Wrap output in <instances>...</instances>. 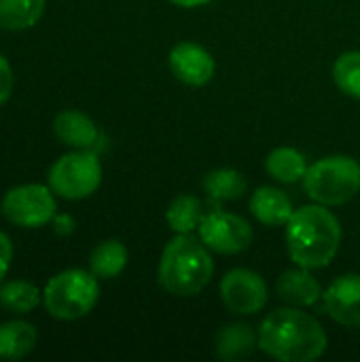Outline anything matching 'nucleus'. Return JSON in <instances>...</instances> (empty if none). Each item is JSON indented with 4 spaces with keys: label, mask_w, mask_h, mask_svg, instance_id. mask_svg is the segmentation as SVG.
<instances>
[{
    "label": "nucleus",
    "mask_w": 360,
    "mask_h": 362,
    "mask_svg": "<svg viewBox=\"0 0 360 362\" xmlns=\"http://www.w3.org/2000/svg\"><path fill=\"white\" fill-rule=\"evenodd\" d=\"M259 350L282 362H312L327 350V333L320 322L299 308H282L263 318Z\"/></svg>",
    "instance_id": "obj_1"
},
{
    "label": "nucleus",
    "mask_w": 360,
    "mask_h": 362,
    "mask_svg": "<svg viewBox=\"0 0 360 362\" xmlns=\"http://www.w3.org/2000/svg\"><path fill=\"white\" fill-rule=\"evenodd\" d=\"M286 227V248L297 267H327L339 252L342 225L323 204L303 206L293 212Z\"/></svg>",
    "instance_id": "obj_2"
},
{
    "label": "nucleus",
    "mask_w": 360,
    "mask_h": 362,
    "mask_svg": "<svg viewBox=\"0 0 360 362\" xmlns=\"http://www.w3.org/2000/svg\"><path fill=\"white\" fill-rule=\"evenodd\" d=\"M214 274V261L208 246L191 233H178L161 252L157 278L163 291L174 297H193L202 293Z\"/></svg>",
    "instance_id": "obj_3"
},
{
    "label": "nucleus",
    "mask_w": 360,
    "mask_h": 362,
    "mask_svg": "<svg viewBox=\"0 0 360 362\" xmlns=\"http://www.w3.org/2000/svg\"><path fill=\"white\" fill-rule=\"evenodd\" d=\"M100 299V280L87 269H64L42 288V305L55 320L85 318Z\"/></svg>",
    "instance_id": "obj_4"
},
{
    "label": "nucleus",
    "mask_w": 360,
    "mask_h": 362,
    "mask_svg": "<svg viewBox=\"0 0 360 362\" xmlns=\"http://www.w3.org/2000/svg\"><path fill=\"white\" fill-rule=\"evenodd\" d=\"M306 193L323 206H342L360 191V165L348 155H333L312 163L303 176Z\"/></svg>",
    "instance_id": "obj_5"
},
{
    "label": "nucleus",
    "mask_w": 360,
    "mask_h": 362,
    "mask_svg": "<svg viewBox=\"0 0 360 362\" xmlns=\"http://www.w3.org/2000/svg\"><path fill=\"white\" fill-rule=\"evenodd\" d=\"M47 185L68 202L91 197L102 185V163L93 151H70L49 168Z\"/></svg>",
    "instance_id": "obj_6"
},
{
    "label": "nucleus",
    "mask_w": 360,
    "mask_h": 362,
    "mask_svg": "<svg viewBox=\"0 0 360 362\" xmlns=\"http://www.w3.org/2000/svg\"><path fill=\"white\" fill-rule=\"evenodd\" d=\"M57 195L49 185L25 182L8 189L0 202L2 216L21 229H40L57 214Z\"/></svg>",
    "instance_id": "obj_7"
},
{
    "label": "nucleus",
    "mask_w": 360,
    "mask_h": 362,
    "mask_svg": "<svg viewBox=\"0 0 360 362\" xmlns=\"http://www.w3.org/2000/svg\"><path fill=\"white\" fill-rule=\"evenodd\" d=\"M197 233L208 250H214L219 255H238L248 250L255 235L246 218L223 210L208 212L202 218Z\"/></svg>",
    "instance_id": "obj_8"
},
{
    "label": "nucleus",
    "mask_w": 360,
    "mask_h": 362,
    "mask_svg": "<svg viewBox=\"0 0 360 362\" xmlns=\"http://www.w3.org/2000/svg\"><path fill=\"white\" fill-rule=\"evenodd\" d=\"M267 284L265 280L250 269H231L221 280V301L223 305L238 316H250L265 308L267 303Z\"/></svg>",
    "instance_id": "obj_9"
},
{
    "label": "nucleus",
    "mask_w": 360,
    "mask_h": 362,
    "mask_svg": "<svg viewBox=\"0 0 360 362\" xmlns=\"http://www.w3.org/2000/svg\"><path fill=\"white\" fill-rule=\"evenodd\" d=\"M325 312L337 325L360 329V274L335 278L323 293Z\"/></svg>",
    "instance_id": "obj_10"
},
{
    "label": "nucleus",
    "mask_w": 360,
    "mask_h": 362,
    "mask_svg": "<svg viewBox=\"0 0 360 362\" xmlns=\"http://www.w3.org/2000/svg\"><path fill=\"white\" fill-rule=\"evenodd\" d=\"M168 64H170L172 74L189 87L206 85L214 76V70H216V64L210 51H206L202 45H195V42H178L170 51Z\"/></svg>",
    "instance_id": "obj_11"
},
{
    "label": "nucleus",
    "mask_w": 360,
    "mask_h": 362,
    "mask_svg": "<svg viewBox=\"0 0 360 362\" xmlns=\"http://www.w3.org/2000/svg\"><path fill=\"white\" fill-rule=\"evenodd\" d=\"M55 138L74 151H93L100 140V132L91 117L81 110H62L53 119Z\"/></svg>",
    "instance_id": "obj_12"
},
{
    "label": "nucleus",
    "mask_w": 360,
    "mask_h": 362,
    "mask_svg": "<svg viewBox=\"0 0 360 362\" xmlns=\"http://www.w3.org/2000/svg\"><path fill=\"white\" fill-rule=\"evenodd\" d=\"M278 297L293 308H310L323 299L320 282L306 267L286 269L276 284Z\"/></svg>",
    "instance_id": "obj_13"
},
{
    "label": "nucleus",
    "mask_w": 360,
    "mask_h": 362,
    "mask_svg": "<svg viewBox=\"0 0 360 362\" xmlns=\"http://www.w3.org/2000/svg\"><path fill=\"white\" fill-rule=\"evenodd\" d=\"M250 212L252 216L267 225V227H282L293 216V202L291 197L276 187H261L250 197Z\"/></svg>",
    "instance_id": "obj_14"
},
{
    "label": "nucleus",
    "mask_w": 360,
    "mask_h": 362,
    "mask_svg": "<svg viewBox=\"0 0 360 362\" xmlns=\"http://www.w3.org/2000/svg\"><path fill=\"white\" fill-rule=\"evenodd\" d=\"M257 346H259V333H255V329L244 322H233L223 327L214 341L216 356L227 362L248 358Z\"/></svg>",
    "instance_id": "obj_15"
},
{
    "label": "nucleus",
    "mask_w": 360,
    "mask_h": 362,
    "mask_svg": "<svg viewBox=\"0 0 360 362\" xmlns=\"http://www.w3.org/2000/svg\"><path fill=\"white\" fill-rule=\"evenodd\" d=\"M38 344V331L34 325L15 318L0 325V361H21L34 352Z\"/></svg>",
    "instance_id": "obj_16"
},
{
    "label": "nucleus",
    "mask_w": 360,
    "mask_h": 362,
    "mask_svg": "<svg viewBox=\"0 0 360 362\" xmlns=\"http://www.w3.org/2000/svg\"><path fill=\"white\" fill-rule=\"evenodd\" d=\"M47 8V0H0V28L23 32L34 28Z\"/></svg>",
    "instance_id": "obj_17"
},
{
    "label": "nucleus",
    "mask_w": 360,
    "mask_h": 362,
    "mask_svg": "<svg viewBox=\"0 0 360 362\" xmlns=\"http://www.w3.org/2000/svg\"><path fill=\"white\" fill-rule=\"evenodd\" d=\"M127 248L119 240H104L100 242L89 257V272L98 280H112L127 267Z\"/></svg>",
    "instance_id": "obj_18"
},
{
    "label": "nucleus",
    "mask_w": 360,
    "mask_h": 362,
    "mask_svg": "<svg viewBox=\"0 0 360 362\" xmlns=\"http://www.w3.org/2000/svg\"><path fill=\"white\" fill-rule=\"evenodd\" d=\"M38 305H42V291L28 280H6L0 284V308L15 314L25 316L32 314Z\"/></svg>",
    "instance_id": "obj_19"
},
{
    "label": "nucleus",
    "mask_w": 360,
    "mask_h": 362,
    "mask_svg": "<svg viewBox=\"0 0 360 362\" xmlns=\"http://www.w3.org/2000/svg\"><path fill=\"white\" fill-rule=\"evenodd\" d=\"M308 161L306 157L297 151V148H291V146H280V148H274L267 159H265V170L267 174L278 180V182H297V180H303L306 172H308Z\"/></svg>",
    "instance_id": "obj_20"
},
{
    "label": "nucleus",
    "mask_w": 360,
    "mask_h": 362,
    "mask_svg": "<svg viewBox=\"0 0 360 362\" xmlns=\"http://www.w3.org/2000/svg\"><path fill=\"white\" fill-rule=\"evenodd\" d=\"M206 216L204 204L193 195H178L166 210L168 227L176 233H193L199 229L202 218Z\"/></svg>",
    "instance_id": "obj_21"
},
{
    "label": "nucleus",
    "mask_w": 360,
    "mask_h": 362,
    "mask_svg": "<svg viewBox=\"0 0 360 362\" xmlns=\"http://www.w3.org/2000/svg\"><path fill=\"white\" fill-rule=\"evenodd\" d=\"M202 187H204V191L214 202H233V199H240L246 193V189H248L246 178L240 172L229 170V168H221V170H214V172L206 174Z\"/></svg>",
    "instance_id": "obj_22"
},
{
    "label": "nucleus",
    "mask_w": 360,
    "mask_h": 362,
    "mask_svg": "<svg viewBox=\"0 0 360 362\" xmlns=\"http://www.w3.org/2000/svg\"><path fill=\"white\" fill-rule=\"evenodd\" d=\"M333 81L346 95L360 100V51H348L337 57Z\"/></svg>",
    "instance_id": "obj_23"
},
{
    "label": "nucleus",
    "mask_w": 360,
    "mask_h": 362,
    "mask_svg": "<svg viewBox=\"0 0 360 362\" xmlns=\"http://www.w3.org/2000/svg\"><path fill=\"white\" fill-rule=\"evenodd\" d=\"M13 87H15L13 66H11V62L0 53V106H4V104L11 100Z\"/></svg>",
    "instance_id": "obj_24"
},
{
    "label": "nucleus",
    "mask_w": 360,
    "mask_h": 362,
    "mask_svg": "<svg viewBox=\"0 0 360 362\" xmlns=\"http://www.w3.org/2000/svg\"><path fill=\"white\" fill-rule=\"evenodd\" d=\"M13 257H15V248H13V242L11 238L0 231V284L4 282L6 274L11 272V265H13Z\"/></svg>",
    "instance_id": "obj_25"
},
{
    "label": "nucleus",
    "mask_w": 360,
    "mask_h": 362,
    "mask_svg": "<svg viewBox=\"0 0 360 362\" xmlns=\"http://www.w3.org/2000/svg\"><path fill=\"white\" fill-rule=\"evenodd\" d=\"M51 225L57 235H70L74 231V218L70 214H55Z\"/></svg>",
    "instance_id": "obj_26"
},
{
    "label": "nucleus",
    "mask_w": 360,
    "mask_h": 362,
    "mask_svg": "<svg viewBox=\"0 0 360 362\" xmlns=\"http://www.w3.org/2000/svg\"><path fill=\"white\" fill-rule=\"evenodd\" d=\"M170 2L176 4V6H185V8H195V6H202V4H206L210 0H170Z\"/></svg>",
    "instance_id": "obj_27"
}]
</instances>
